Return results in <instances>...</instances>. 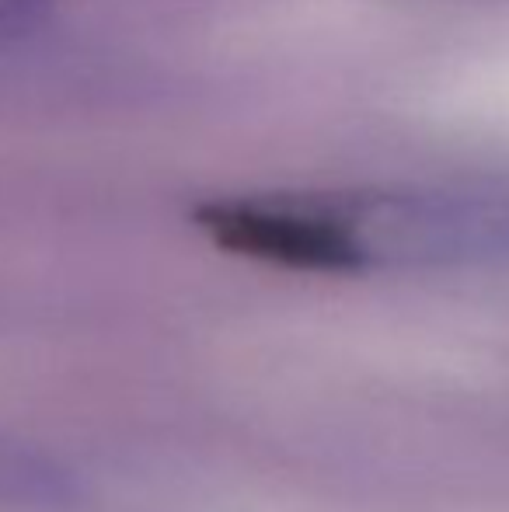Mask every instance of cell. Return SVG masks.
Masks as SVG:
<instances>
[{"mask_svg":"<svg viewBox=\"0 0 509 512\" xmlns=\"http://www.w3.org/2000/svg\"><path fill=\"white\" fill-rule=\"evenodd\" d=\"M217 248L307 272L509 265V178L258 192L196 209Z\"/></svg>","mask_w":509,"mask_h":512,"instance_id":"obj_1","label":"cell"},{"mask_svg":"<svg viewBox=\"0 0 509 512\" xmlns=\"http://www.w3.org/2000/svg\"><path fill=\"white\" fill-rule=\"evenodd\" d=\"M49 0H0V49L25 39L42 25Z\"/></svg>","mask_w":509,"mask_h":512,"instance_id":"obj_2","label":"cell"}]
</instances>
